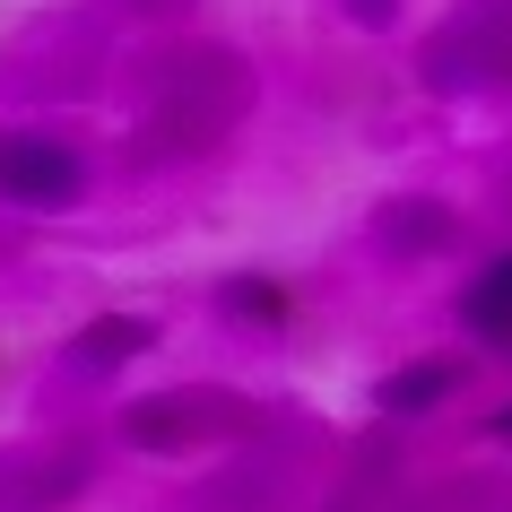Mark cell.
Wrapping results in <instances>:
<instances>
[{"mask_svg":"<svg viewBox=\"0 0 512 512\" xmlns=\"http://www.w3.org/2000/svg\"><path fill=\"white\" fill-rule=\"evenodd\" d=\"M374 243L391 252V261H434V252L460 243V217L443 209V200H426V191H400V200L374 209Z\"/></svg>","mask_w":512,"mask_h":512,"instance_id":"obj_6","label":"cell"},{"mask_svg":"<svg viewBox=\"0 0 512 512\" xmlns=\"http://www.w3.org/2000/svg\"><path fill=\"white\" fill-rule=\"evenodd\" d=\"M486 426H495V434H504V443H512V408H495V417H486Z\"/></svg>","mask_w":512,"mask_h":512,"instance_id":"obj_12","label":"cell"},{"mask_svg":"<svg viewBox=\"0 0 512 512\" xmlns=\"http://www.w3.org/2000/svg\"><path fill=\"white\" fill-rule=\"evenodd\" d=\"M252 113V61L235 44H174L148 61V122H139V157L174 165V157H209L243 131Z\"/></svg>","mask_w":512,"mask_h":512,"instance_id":"obj_1","label":"cell"},{"mask_svg":"<svg viewBox=\"0 0 512 512\" xmlns=\"http://www.w3.org/2000/svg\"><path fill=\"white\" fill-rule=\"evenodd\" d=\"M452 382H460V365H400V374L374 382V408L382 417H426V408L452 400Z\"/></svg>","mask_w":512,"mask_h":512,"instance_id":"obj_9","label":"cell"},{"mask_svg":"<svg viewBox=\"0 0 512 512\" xmlns=\"http://www.w3.org/2000/svg\"><path fill=\"white\" fill-rule=\"evenodd\" d=\"M504 70H512V0H469V9H452L426 35V53H417V79L434 96H478Z\"/></svg>","mask_w":512,"mask_h":512,"instance_id":"obj_3","label":"cell"},{"mask_svg":"<svg viewBox=\"0 0 512 512\" xmlns=\"http://www.w3.org/2000/svg\"><path fill=\"white\" fill-rule=\"evenodd\" d=\"M113 9H139V18H174L183 0H113Z\"/></svg>","mask_w":512,"mask_h":512,"instance_id":"obj_11","label":"cell"},{"mask_svg":"<svg viewBox=\"0 0 512 512\" xmlns=\"http://www.w3.org/2000/svg\"><path fill=\"white\" fill-rule=\"evenodd\" d=\"M217 313L243 322V330H278L296 313V296H287V278H270V270H235V278H217Z\"/></svg>","mask_w":512,"mask_h":512,"instance_id":"obj_8","label":"cell"},{"mask_svg":"<svg viewBox=\"0 0 512 512\" xmlns=\"http://www.w3.org/2000/svg\"><path fill=\"white\" fill-rule=\"evenodd\" d=\"M87 157L61 131H0V200L9 209H79Z\"/></svg>","mask_w":512,"mask_h":512,"instance_id":"obj_4","label":"cell"},{"mask_svg":"<svg viewBox=\"0 0 512 512\" xmlns=\"http://www.w3.org/2000/svg\"><path fill=\"white\" fill-rule=\"evenodd\" d=\"M261 408L226 391V382H183V391H148V400L122 408V443L148 460H183V452H209V443H235L252 434Z\"/></svg>","mask_w":512,"mask_h":512,"instance_id":"obj_2","label":"cell"},{"mask_svg":"<svg viewBox=\"0 0 512 512\" xmlns=\"http://www.w3.org/2000/svg\"><path fill=\"white\" fill-rule=\"evenodd\" d=\"M348 18H356V27H365V35H382V27H391V18H400V0H348Z\"/></svg>","mask_w":512,"mask_h":512,"instance_id":"obj_10","label":"cell"},{"mask_svg":"<svg viewBox=\"0 0 512 512\" xmlns=\"http://www.w3.org/2000/svg\"><path fill=\"white\" fill-rule=\"evenodd\" d=\"M460 330L486 339V348H512V252L486 261V270L460 287Z\"/></svg>","mask_w":512,"mask_h":512,"instance_id":"obj_7","label":"cell"},{"mask_svg":"<svg viewBox=\"0 0 512 512\" xmlns=\"http://www.w3.org/2000/svg\"><path fill=\"white\" fill-rule=\"evenodd\" d=\"M157 348V322L148 313H96V322H79V339L61 348V374L70 382H105V374H122L131 356H148Z\"/></svg>","mask_w":512,"mask_h":512,"instance_id":"obj_5","label":"cell"}]
</instances>
